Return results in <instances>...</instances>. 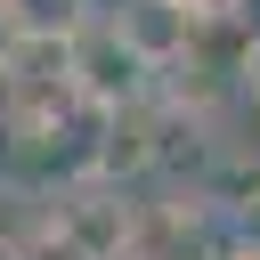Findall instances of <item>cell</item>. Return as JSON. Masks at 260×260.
Returning a JSON list of instances; mask_svg holds the SVG:
<instances>
[{
  "label": "cell",
  "instance_id": "1",
  "mask_svg": "<svg viewBox=\"0 0 260 260\" xmlns=\"http://www.w3.org/2000/svg\"><path fill=\"white\" fill-rule=\"evenodd\" d=\"M146 73H154V57H146L122 24L89 16V24L65 32V81H73V98H89V106H130V98H146Z\"/></svg>",
  "mask_w": 260,
  "mask_h": 260
},
{
  "label": "cell",
  "instance_id": "2",
  "mask_svg": "<svg viewBox=\"0 0 260 260\" xmlns=\"http://www.w3.org/2000/svg\"><path fill=\"white\" fill-rule=\"evenodd\" d=\"M73 8H81V0H8V24H16V32H57Z\"/></svg>",
  "mask_w": 260,
  "mask_h": 260
}]
</instances>
